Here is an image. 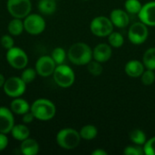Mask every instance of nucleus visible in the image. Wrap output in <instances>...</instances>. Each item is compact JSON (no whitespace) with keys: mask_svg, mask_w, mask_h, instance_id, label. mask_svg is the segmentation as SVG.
Instances as JSON below:
<instances>
[{"mask_svg":"<svg viewBox=\"0 0 155 155\" xmlns=\"http://www.w3.org/2000/svg\"><path fill=\"white\" fill-rule=\"evenodd\" d=\"M69 61L75 65H87L93 60V49L85 43L72 45L67 52Z\"/></svg>","mask_w":155,"mask_h":155,"instance_id":"1","label":"nucleus"},{"mask_svg":"<svg viewBox=\"0 0 155 155\" xmlns=\"http://www.w3.org/2000/svg\"><path fill=\"white\" fill-rule=\"evenodd\" d=\"M30 111L33 113L35 119L43 122L52 120L56 114V107L54 104L45 98L35 100L30 106Z\"/></svg>","mask_w":155,"mask_h":155,"instance_id":"2","label":"nucleus"},{"mask_svg":"<svg viewBox=\"0 0 155 155\" xmlns=\"http://www.w3.org/2000/svg\"><path fill=\"white\" fill-rule=\"evenodd\" d=\"M81 139L79 132L73 128H64L56 134L57 144L64 150H74L77 148Z\"/></svg>","mask_w":155,"mask_h":155,"instance_id":"3","label":"nucleus"},{"mask_svg":"<svg viewBox=\"0 0 155 155\" xmlns=\"http://www.w3.org/2000/svg\"><path fill=\"white\" fill-rule=\"evenodd\" d=\"M53 77L54 83L62 88H68L72 86L75 81L74 70L69 65L64 64L56 65Z\"/></svg>","mask_w":155,"mask_h":155,"instance_id":"4","label":"nucleus"},{"mask_svg":"<svg viewBox=\"0 0 155 155\" xmlns=\"http://www.w3.org/2000/svg\"><path fill=\"white\" fill-rule=\"evenodd\" d=\"M90 30L93 35L98 37L108 36L114 31V25L110 17L99 15L94 17L90 24Z\"/></svg>","mask_w":155,"mask_h":155,"instance_id":"5","label":"nucleus"},{"mask_svg":"<svg viewBox=\"0 0 155 155\" xmlns=\"http://www.w3.org/2000/svg\"><path fill=\"white\" fill-rule=\"evenodd\" d=\"M5 57L9 65L17 70L25 69L28 64L27 54L23 49L19 47L13 46L12 48L8 49Z\"/></svg>","mask_w":155,"mask_h":155,"instance_id":"6","label":"nucleus"},{"mask_svg":"<svg viewBox=\"0 0 155 155\" xmlns=\"http://www.w3.org/2000/svg\"><path fill=\"white\" fill-rule=\"evenodd\" d=\"M6 7L9 14L15 18H25L32 10L30 0H7Z\"/></svg>","mask_w":155,"mask_h":155,"instance_id":"7","label":"nucleus"},{"mask_svg":"<svg viewBox=\"0 0 155 155\" xmlns=\"http://www.w3.org/2000/svg\"><path fill=\"white\" fill-rule=\"evenodd\" d=\"M26 89V84L23 81L21 77L12 76L5 80L3 90L5 94L12 98L22 96Z\"/></svg>","mask_w":155,"mask_h":155,"instance_id":"8","label":"nucleus"},{"mask_svg":"<svg viewBox=\"0 0 155 155\" xmlns=\"http://www.w3.org/2000/svg\"><path fill=\"white\" fill-rule=\"evenodd\" d=\"M149 36L148 26L143 22H136L128 29V39L134 45L143 44Z\"/></svg>","mask_w":155,"mask_h":155,"instance_id":"9","label":"nucleus"},{"mask_svg":"<svg viewBox=\"0 0 155 155\" xmlns=\"http://www.w3.org/2000/svg\"><path fill=\"white\" fill-rule=\"evenodd\" d=\"M24 27L28 34L32 35H37L45 31V20L40 15L29 14L24 19Z\"/></svg>","mask_w":155,"mask_h":155,"instance_id":"10","label":"nucleus"},{"mask_svg":"<svg viewBox=\"0 0 155 155\" xmlns=\"http://www.w3.org/2000/svg\"><path fill=\"white\" fill-rule=\"evenodd\" d=\"M56 64L54 59L49 55H43L35 63V71L38 75L42 77H48L53 75Z\"/></svg>","mask_w":155,"mask_h":155,"instance_id":"11","label":"nucleus"},{"mask_svg":"<svg viewBox=\"0 0 155 155\" xmlns=\"http://www.w3.org/2000/svg\"><path fill=\"white\" fill-rule=\"evenodd\" d=\"M138 17L147 26H155V1H150L143 5Z\"/></svg>","mask_w":155,"mask_h":155,"instance_id":"12","label":"nucleus"},{"mask_svg":"<svg viewBox=\"0 0 155 155\" xmlns=\"http://www.w3.org/2000/svg\"><path fill=\"white\" fill-rule=\"evenodd\" d=\"M15 125L14 113L5 106L0 107V133L7 134Z\"/></svg>","mask_w":155,"mask_h":155,"instance_id":"13","label":"nucleus"},{"mask_svg":"<svg viewBox=\"0 0 155 155\" xmlns=\"http://www.w3.org/2000/svg\"><path fill=\"white\" fill-rule=\"evenodd\" d=\"M113 49L109 44L101 43L95 45V47L93 49V59L102 64L108 62L111 59Z\"/></svg>","mask_w":155,"mask_h":155,"instance_id":"14","label":"nucleus"},{"mask_svg":"<svg viewBox=\"0 0 155 155\" xmlns=\"http://www.w3.org/2000/svg\"><path fill=\"white\" fill-rule=\"evenodd\" d=\"M109 17H110L114 26H116L118 28H124L130 23V18H129L128 13L123 9L115 8V9L112 10Z\"/></svg>","mask_w":155,"mask_h":155,"instance_id":"15","label":"nucleus"},{"mask_svg":"<svg viewBox=\"0 0 155 155\" xmlns=\"http://www.w3.org/2000/svg\"><path fill=\"white\" fill-rule=\"evenodd\" d=\"M145 70L144 64L136 59H133L128 61L125 64L124 66V72L125 74L132 78H138L141 77V75L143 74V71Z\"/></svg>","mask_w":155,"mask_h":155,"instance_id":"16","label":"nucleus"},{"mask_svg":"<svg viewBox=\"0 0 155 155\" xmlns=\"http://www.w3.org/2000/svg\"><path fill=\"white\" fill-rule=\"evenodd\" d=\"M10 109L14 114L23 115L30 111V105L26 100L20 97H15L10 104Z\"/></svg>","mask_w":155,"mask_h":155,"instance_id":"17","label":"nucleus"},{"mask_svg":"<svg viewBox=\"0 0 155 155\" xmlns=\"http://www.w3.org/2000/svg\"><path fill=\"white\" fill-rule=\"evenodd\" d=\"M20 151L24 155H35L39 152V144L35 139L28 137L22 141Z\"/></svg>","mask_w":155,"mask_h":155,"instance_id":"18","label":"nucleus"},{"mask_svg":"<svg viewBox=\"0 0 155 155\" xmlns=\"http://www.w3.org/2000/svg\"><path fill=\"white\" fill-rule=\"evenodd\" d=\"M12 137L17 141H24L30 135L29 128L25 124H15L10 132Z\"/></svg>","mask_w":155,"mask_h":155,"instance_id":"19","label":"nucleus"},{"mask_svg":"<svg viewBox=\"0 0 155 155\" xmlns=\"http://www.w3.org/2000/svg\"><path fill=\"white\" fill-rule=\"evenodd\" d=\"M7 30L11 35L17 36L20 35L23 31L25 30L24 27V21H22L21 18H15L14 17L7 25Z\"/></svg>","mask_w":155,"mask_h":155,"instance_id":"20","label":"nucleus"},{"mask_svg":"<svg viewBox=\"0 0 155 155\" xmlns=\"http://www.w3.org/2000/svg\"><path fill=\"white\" fill-rule=\"evenodd\" d=\"M79 134L82 139L85 141H91V140H94L97 136L98 130L93 124H86L81 128Z\"/></svg>","mask_w":155,"mask_h":155,"instance_id":"21","label":"nucleus"},{"mask_svg":"<svg viewBox=\"0 0 155 155\" xmlns=\"http://www.w3.org/2000/svg\"><path fill=\"white\" fill-rule=\"evenodd\" d=\"M143 64L146 69L155 71V47L148 48L143 56Z\"/></svg>","mask_w":155,"mask_h":155,"instance_id":"22","label":"nucleus"},{"mask_svg":"<svg viewBox=\"0 0 155 155\" xmlns=\"http://www.w3.org/2000/svg\"><path fill=\"white\" fill-rule=\"evenodd\" d=\"M38 9L44 15H52L56 10V2L55 0H40Z\"/></svg>","mask_w":155,"mask_h":155,"instance_id":"23","label":"nucleus"},{"mask_svg":"<svg viewBox=\"0 0 155 155\" xmlns=\"http://www.w3.org/2000/svg\"><path fill=\"white\" fill-rule=\"evenodd\" d=\"M129 137H130L131 142L134 144H136V145L143 146L144 143L147 141V137H146L145 133L143 130H140V129H134V130H133L130 133Z\"/></svg>","mask_w":155,"mask_h":155,"instance_id":"24","label":"nucleus"},{"mask_svg":"<svg viewBox=\"0 0 155 155\" xmlns=\"http://www.w3.org/2000/svg\"><path fill=\"white\" fill-rule=\"evenodd\" d=\"M108 43L114 48H120L124 44V38L119 32H112L108 35Z\"/></svg>","mask_w":155,"mask_h":155,"instance_id":"25","label":"nucleus"},{"mask_svg":"<svg viewBox=\"0 0 155 155\" xmlns=\"http://www.w3.org/2000/svg\"><path fill=\"white\" fill-rule=\"evenodd\" d=\"M142 6L143 5L140 0H126L124 3L125 11L133 15H138L142 9Z\"/></svg>","mask_w":155,"mask_h":155,"instance_id":"26","label":"nucleus"},{"mask_svg":"<svg viewBox=\"0 0 155 155\" xmlns=\"http://www.w3.org/2000/svg\"><path fill=\"white\" fill-rule=\"evenodd\" d=\"M66 52L64 51V48L62 47H56L53 50L52 54H51V57L54 59V61L55 62V64H62L64 63L65 59H66Z\"/></svg>","mask_w":155,"mask_h":155,"instance_id":"27","label":"nucleus"},{"mask_svg":"<svg viewBox=\"0 0 155 155\" xmlns=\"http://www.w3.org/2000/svg\"><path fill=\"white\" fill-rule=\"evenodd\" d=\"M87 70L88 72L94 75V76H100L103 74L104 68L102 65V63L96 61V60H92L87 64Z\"/></svg>","mask_w":155,"mask_h":155,"instance_id":"28","label":"nucleus"},{"mask_svg":"<svg viewBox=\"0 0 155 155\" xmlns=\"http://www.w3.org/2000/svg\"><path fill=\"white\" fill-rule=\"evenodd\" d=\"M36 74H37V73H36L35 69L30 68V67H28V68L25 67V68L24 69L22 74H21V78L23 79V81H24L26 84H28L32 83V82L35 79Z\"/></svg>","mask_w":155,"mask_h":155,"instance_id":"29","label":"nucleus"},{"mask_svg":"<svg viewBox=\"0 0 155 155\" xmlns=\"http://www.w3.org/2000/svg\"><path fill=\"white\" fill-rule=\"evenodd\" d=\"M141 80L144 85H147V86L152 85L155 81L154 70H151V69L144 70L143 74L141 75Z\"/></svg>","mask_w":155,"mask_h":155,"instance_id":"30","label":"nucleus"},{"mask_svg":"<svg viewBox=\"0 0 155 155\" xmlns=\"http://www.w3.org/2000/svg\"><path fill=\"white\" fill-rule=\"evenodd\" d=\"M124 154L125 155H143L144 154V150L143 146L141 145H129L124 148Z\"/></svg>","mask_w":155,"mask_h":155,"instance_id":"31","label":"nucleus"},{"mask_svg":"<svg viewBox=\"0 0 155 155\" xmlns=\"http://www.w3.org/2000/svg\"><path fill=\"white\" fill-rule=\"evenodd\" d=\"M143 150L145 155H155V136L146 141L143 145Z\"/></svg>","mask_w":155,"mask_h":155,"instance_id":"32","label":"nucleus"},{"mask_svg":"<svg viewBox=\"0 0 155 155\" xmlns=\"http://www.w3.org/2000/svg\"><path fill=\"white\" fill-rule=\"evenodd\" d=\"M0 44L1 45L3 46V48L8 50L10 48H12L15 45V42H14V39L13 37L11 36V35H5L1 37L0 39Z\"/></svg>","mask_w":155,"mask_h":155,"instance_id":"33","label":"nucleus"},{"mask_svg":"<svg viewBox=\"0 0 155 155\" xmlns=\"http://www.w3.org/2000/svg\"><path fill=\"white\" fill-rule=\"evenodd\" d=\"M8 145V138L6 134L0 133V152L4 151Z\"/></svg>","mask_w":155,"mask_h":155,"instance_id":"34","label":"nucleus"},{"mask_svg":"<svg viewBox=\"0 0 155 155\" xmlns=\"http://www.w3.org/2000/svg\"><path fill=\"white\" fill-rule=\"evenodd\" d=\"M34 119H35V118L33 113L31 111H29V112L25 113V114H23V119L22 120H23V122L25 124H30V123H32L34 121Z\"/></svg>","mask_w":155,"mask_h":155,"instance_id":"35","label":"nucleus"},{"mask_svg":"<svg viewBox=\"0 0 155 155\" xmlns=\"http://www.w3.org/2000/svg\"><path fill=\"white\" fill-rule=\"evenodd\" d=\"M92 154L93 155H107V152H105L104 150H103V149H101V148H98V149H96V150H94L93 153H92Z\"/></svg>","mask_w":155,"mask_h":155,"instance_id":"36","label":"nucleus"},{"mask_svg":"<svg viewBox=\"0 0 155 155\" xmlns=\"http://www.w3.org/2000/svg\"><path fill=\"white\" fill-rule=\"evenodd\" d=\"M5 82V76H4L2 74H0V87H3V86H4Z\"/></svg>","mask_w":155,"mask_h":155,"instance_id":"37","label":"nucleus"},{"mask_svg":"<svg viewBox=\"0 0 155 155\" xmlns=\"http://www.w3.org/2000/svg\"><path fill=\"white\" fill-rule=\"evenodd\" d=\"M84 1H87V0H84Z\"/></svg>","mask_w":155,"mask_h":155,"instance_id":"38","label":"nucleus"}]
</instances>
